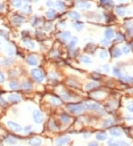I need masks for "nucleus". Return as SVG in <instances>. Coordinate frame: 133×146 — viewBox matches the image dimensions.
I'll return each instance as SVG.
<instances>
[{
	"label": "nucleus",
	"instance_id": "1",
	"mask_svg": "<svg viewBox=\"0 0 133 146\" xmlns=\"http://www.w3.org/2000/svg\"><path fill=\"white\" fill-rule=\"evenodd\" d=\"M66 109L74 114H80L83 111V110H84V106L81 104L70 103L66 105Z\"/></svg>",
	"mask_w": 133,
	"mask_h": 146
},
{
	"label": "nucleus",
	"instance_id": "2",
	"mask_svg": "<svg viewBox=\"0 0 133 146\" xmlns=\"http://www.w3.org/2000/svg\"><path fill=\"white\" fill-rule=\"evenodd\" d=\"M84 109H87L88 110H96V111H100L101 110V107L100 106L99 104L92 102V101H86L83 104Z\"/></svg>",
	"mask_w": 133,
	"mask_h": 146
},
{
	"label": "nucleus",
	"instance_id": "3",
	"mask_svg": "<svg viewBox=\"0 0 133 146\" xmlns=\"http://www.w3.org/2000/svg\"><path fill=\"white\" fill-rule=\"evenodd\" d=\"M31 75L32 77L38 82H42L44 80V75L42 72L37 68H34L31 70Z\"/></svg>",
	"mask_w": 133,
	"mask_h": 146
},
{
	"label": "nucleus",
	"instance_id": "4",
	"mask_svg": "<svg viewBox=\"0 0 133 146\" xmlns=\"http://www.w3.org/2000/svg\"><path fill=\"white\" fill-rule=\"evenodd\" d=\"M33 118L36 123L40 124L44 120V115L41 111L38 110H34L33 111Z\"/></svg>",
	"mask_w": 133,
	"mask_h": 146
},
{
	"label": "nucleus",
	"instance_id": "5",
	"mask_svg": "<svg viewBox=\"0 0 133 146\" xmlns=\"http://www.w3.org/2000/svg\"><path fill=\"white\" fill-rule=\"evenodd\" d=\"M8 126L9 128H10L11 130L15 131V132H20L22 130V128L20 125H19L18 123H16L13 121H8L7 122Z\"/></svg>",
	"mask_w": 133,
	"mask_h": 146
},
{
	"label": "nucleus",
	"instance_id": "6",
	"mask_svg": "<svg viewBox=\"0 0 133 146\" xmlns=\"http://www.w3.org/2000/svg\"><path fill=\"white\" fill-rule=\"evenodd\" d=\"M70 138L69 137H58L55 140V146H63L66 145L69 141Z\"/></svg>",
	"mask_w": 133,
	"mask_h": 146
},
{
	"label": "nucleus",
	"instance_id": "7",
	"mask_svg": "<svg viewBox=\"0 0 133 146\" xmlns=\"http://www.w3.org/2000/svg\"><path fill=\"white\" fill-rule=\"evenodd\" d=\"M92 6V4L85 1H79L77 3V8L79 9H90Z\"/></svg>",
	"mask_w": 133,
	"mask_h": 146
},
{
	"label": "nucleus",
	"instance_id": "8",
	"mask_svg": "<svg viewBox=\"0 0 133 146\" xmlns=\"http://www.w3.org/2000/svg\"><path fill=\"white\" fill-rule=\"evenodd\" d=\"M42 139L38 137H33L28 141V143L31 146H40L42 145Z\"/></svg>",
	"mask_w": 133,
	"mask_h": 146
},
{
	"label": "nucleus",
	"instance_id": "9",
	"mask_svg": "<svg viewBox=\"0 0 133 146\" xmlns=\"http://www.w3.org/2000/svg\"><path fill=\"white\" fill-rule=\"evenodd\" d=\"M8 100L11 103H19L21 101V97L16 94H11L8 97Z\"/></svg>",
	"mask_w": 133,
	"mask_h": 146
},
{
	"label": "nucleus",
	"instance_id": "10",
	"mask_svg": "<svg viewBox=\"0 0 133 146\" xmlns=\"http://www.w3.org/2000/svg\"><path fill=\"white\" fill-rule=\"evenodd\" d=\"M5 48H6V52L8 53V55L10 56H13L15 54V47H13V45L12 44L8 43L5 46Z\"/></svg>",
	"mask_w": 133,
	"mask_h": 146
},
{
	"label": "nucleus",
	"instance_id": "11",
	"mask_svg": "<svg viewBox=\"0 0 133 146\" xmlns=\"http://www.w3.org/2000/svg\"><path fill=\"white\" fill-rule=\"evenodd\" d=\"M49 102L51 105H56V106L61 105L62 104V101L61 100L60 98H58L57 97H51L49 99Z\"/></svg>",
	"mask_w": 133,
	"mask_h": 146
},
{
	"label": "nucleus",
	"instance_id": "12",
	"mask_svg": "<svg viewBox=\"0 0 133 146\" xmlns=\"http://www.w3.org/2000/svg\"><path fill=\"white\" fill-rule=\"evenodd\" d=\"M27 64L31 65V66H36L38 64V61L37 58L34 55L28 56L27 58Z\"/></svg>",
	"mask_w": 133,
	"mask_h": 146
},
{
	"label": "nucleus",
	"instance_id": "13",
	"mask_svg": "<svg viewBox=\"0 0 133 146\" xmlns=\"http://www.w3.org/2000/svg\"><path fill=\"white\" fill-rule=\"evenodd\" d=\"M12 21H13L14 24H16V25H20L21 23H23L24 19L22 18L21 16H19V15H16V16H13V17Z\"/></svg>",
	"mask_w": 133,
	"mask_h": 146
},
{
	"label": "nucleus",
	"instance_id": "14",
	"mask_svg": "<svg viewBox=\"0 0 133 146\" xmlns=\"http://www.w3.org/2000/svg\"><path fill=\"white\" fill-rule=\"evenodd\" d=\"M109 134H110L112 136L117 137L121 136L122 132H121V130H120L119 128H112V129H111V130L109 131Z\"/></svg>",
	"mask_w": 133,
	"mask_h": 146
},
{
	"label": "nucleus",
	"instance_id": "15",
	"mask_svg": "<svg viewBox=\"0 0 133 146\" xmlns=\"http://www.w3.org/2000/svg\"><path fill=\"white\" fill-rule=\"evenodd\" d=\"M23 44L27 48H29V49H34L36 47V44L35 43L30 41V40H28V39H25V40L23 41Z\"/></svg>",
	"mask_w": 133,
	"mask_h": 146
},
{
	"label": "nucleus",
	"instance_id": "16",
	"mask_svg": "<svg viewBox=\"0 0 133 146\" xmlns=\"http://www.w3.org/2000/svg\"><path fill=\"white\" fill-rule=\"evenodd\" d=\"M68 16L70 19H73V20H79L80 19V14L74 10L70 11V12L68 13Z\"/></svg>",
	"mask_w": 133,
	"mask_h": 146
},
{
	"label": "nucleus",
	"instance_id": "17",
	"mask_svg": "<svg viewBox=\"0 0 133 146\" xmlns=\"http://www.w3.org/2000/svg\"><path fill=\"white\" fill-rule=\"evenodd\" d=\"M104 34H105V37H106L107 39H111L114 36V32L112 30V29L109 28V29H107L106 30H105Z\"/></svg>",
	"mask_w": 133,
	"mask_h": 146
},
{
	"label": "nucleus",
	"instance_id": "18",
	"mask_svg": "<svg viewBox=\"0 0 133 146\" xmlns=\"http://www.w3.org/2000/svg\"><path fill=\"white\" fill-rule=\"evenodd\" d=\"M80 61L84 64H92V59L87 55H81L80 57Z\"/></svg>",
	"mask_w": 133,
	"mask_h": 146
},
{
	"label": "nucleus",
	"instance_id": "19",
	"mask_svg": "<svg viewBox=\"0 0 133 146\" xmlns=\"http://www.w3.org/2000/svg\"><path fill=\"white\" fill-rule=\"evenodd\" d=\"M4 141H5V142L9 144V145H16V143H17V139L13 137H10V136L6 137V139H4Z\"/></svg>",
	"mask_w": 133,
	"mask_h": 146
},
{
	"label": "nucleus",
	"instance_id": "20",
	"mask_svg": "<svg viewBox=\"0 0 133 146\" xmlns=\"http://www.w3.org/2000/svg\"><path fill=\"white\" fill-rule=\"evenodd\" d=\"M96 137L98 140H100V141H104V140L107 139V134L106 133H103V132H99L96 135Z\"/></svg>",
	"mask_w": 133,
	"mask_h": 146
},
{
	"label": "nucleus",
	"instance_id": "21",
	"mask_svg": "<svg viewBox=\"0 0 133 146\" xmlns=\"http://www.w3.org/2000/svg\"><path fill=\"white\" fill-rule=\"evenodd\" d=\"M98 86V83L97 82H95V81H92V82H90L87 84V86L85 87V89L87 90H90V89H92L94 88H96Z\"/></svg>",
	"mask_w": 133,
	"mask_h": 146
},
{
	"label": "nucleus",
	"instance_id": "22",
	"mask_svg": "<svg viewBox=\"0 0 133 146\" xmlns=\"http://www.w3.org/2000/svg\"><path fill=\"white\" fill-rule=\"evenodd\" d=\"M46 16H47V17L48 19H53L55 17V10L54 9H52V8L49 9L47 11Z\"/></svg>",
	"mask_w": 133,
	"mask_h": 146
},
{
	"label": "nucleus",
	"instance_id": "23",
	"mask_svg": "<svg viewBox=\"0 0 133 146\" xmlns=\"http://www.w3.org/2000/svg\"><path fill=\"white\" fill-rule=\"evenodd\" d=\"M21 88L25 90H30V89H32V85L30 82L25 81L21 84Z\"/></svg>",
	"mask_w": 133,
	"mask_h": 146
},
{
	"label": "nucleus",
	"instance_id": "24",
	"mask_svg": "<svg viewBox=\"0 0 133 146\" xmlns=\"http://www.w3.org/2000/svg\"><path fill=\"white\" fill-rule=\"evenodd\" d=\"M71 36V33L69 32V31H65V32H63L62 34L60 35V37L62 38L63 40L64 41H66L68 40V39L70 38Z\"/></svg>",
	"mask_w": 133,
	"mask_h": 146
},
{
	"label": "nucleus",
	"instance_id": "25",
	"mask_svg": "<svg viewBox=\"0 0 133 146\" xmlns=\"http://www.w3.org/2000/svg\"><path fill=\"white\" fill-rule=\"evenodd\" d=\"M61 120H62L64 123H65V124H68V123L70 122V117L66 115V114H62V116H61Z\"/></svg>",
	"mask_w": 133,
	"mask_h": 146
},
{
	"label": "nucleus",
	"instance_id": "26",
	"mask_svg": "<svg viewBox=\"0 0 133 146\" xmlns=\"http://www.w3.org/2000/svg\"><path fill=\"white\" fill-rule=\"evenodd\" d=\"M112 125H113V120L112 119H107L103 122L102 127L103 128H107V127H109V126H112Z\"/></svg>",
	"mask_w": 133,
	"mask_h": 146
},
{
	"label": "nucleus",
	"instance_id": "27",
	"mask_svg": "<svg viewBox=\"0 0 133 146\" xmlns=\"http://www.w3.org/2000/svg\"><path fill=\"white\" fill-rule=\"evenodd\" d=\"M21 0H11L12 5L16 8H19L21 6Z\"/></svg>",
	"mask_w": 133,
	"mask_h": 146
},
{
	"label": "nucleus",
	"instance_id": "28",
	"mask_svg": "<svg viewBox=\"0 0 133 146\" xmlns=\"http://www.w3.org/2000/svg\"><path fill=\"white\" fill-rule=\"evenodd\" d=\"M77 42H78V38H77V37L72 38V39L70 40V43H69V44H68L69 47H70V48L74 47L76 45Z\"/></svg>",
	"mask_w": 133,
	"mask_h": 146
},
{
	"label": "nucleus",
	"instance_id": "29",
	"mask_svg": "<svg viewBox=\"0 0 133 146\" xmlns=\"http://www.w3.org/2000/svg\"><path fill=\"white\" fill-rule=\"evenodd\" d=\"M73 25V27L75 28V29L79 30V31L83 29V27H84V24L81 23V22H75V23H74Z\"/></svg>",
	"mask_w": 133,
	"mask_h": 146
},
{
	"label": "nucleus",
	"instance_id": "30",
	"mask_svg": "<svg viewBox=\"0 0 133 146\" xmlns=\"http://www.w3.org/2000/svg\"><path fill=\"white\" fill-rule=\"evenodd\" d=\"M56 7L58 8V9L61 11H62L64 10L65 8V4L62 1H57L56 2Z\"/></svg>",
	"mask_w": 133,
	"mask_h": 146
},
{
	"label": "nucleus",
	"instance_id": "31",
	"mask_svg": "<svg viewBox=\"0 0 133 146\" xmlns=\"http://www.w3.org/2000/svg\"><path fill=\"white\" fill-rule=\"evenodd\" d=\"M115 12L119 16H124L126 13V10L123 8H117L115 9Z\"/></svg>",
	"mask_w": 133,
	"mask_h": 146
},
{
	"label": "nucleus",
	"instance_id": "32",
	"mask_svg": "<svg viewBox=\"0 0 133 146\" xmlns=\"http://www.w3.org/2000/svg\"><path fill=\"white\" fill-rule=\"evenodd\" d=\"M9 87L11 89H17L19 87V86L18 83H16L15 81H11L9 83Z\"/></svg>",
	"mask_w": 133,
	"mask_h": 146
},
{
	"label": "nucleus",
	"instance_id": "33",
	"mask_svg": "<svg viewBox=\"0 0 133 146\" xmlns=\"http://www.w3.org/2000/svg\"><path fill=\"white\" fill-rule=\"evenodd\" d=\"M112 55L115 58H118L119 56L121 55V51L118 49V48H115L114 50H113V53H112Z\"/></svg>",
	"mask_w": 133,
	"mask_h": 146
},
{
	"label": "nucleus",
	"instance_id": "34",
	"mask_svg": "<svg viewBox=\"0 0 133 146\" xmlns=\"http://www.w3.org/2000/svg\"><path fill=\"white\" fill-rule=\"evenodd\" d=\"M60 94H61V96H62L64 100H70V96H69V94H68V93L66 92V91L63 90L62 92H60Z\"/></svg>",
	"mask_w": 133,
	"mask_h": 146
},
{
	"label": "nucleus",
	"instance_id": "35",
	"mask_svg": "<svg viewBox=\"0 0 133 146\" xmlns=\"http://www.w3.org/2000/svg\"><path fill=\"white\" fill-rule=\"evenodd\" d=\"M100 58H102V59H104V58H106L107 57V55H108V53L107 50H105V49H103L101 50V52H100Z\"/></svg>",
	"mask_w": 133,
	"mask_h": 146
},
{
	"label": "nucleus",
	"instance_id": "36",
	"mask_svg": "<svg viewBox=\"0 0 133 146\" xmlns=\"http://www.w3.org/2000/svg\"><path fill=\"white\" fill-rule=\"evenodd\" d=\"M104 94L101 92H94L92 94V97H96V98H101L104 96Z\"/></svg>",
	"mask_w": 133,
	"mask_h": 146
},
{
	"label": "nucleus",
	"instance_id": "37",
	"mask_svg": "<svg viewBox=\"0 0 133 146\" xmlns=\"http://www.w3.org/2000/svg\"><path fill=\"white\" fill-rule=\"evenodd\" d=\"M0 64L3 66H8L10 64V58H4V60H2L0 61Z\"/></svg>",
	"mask_w": 133,
	"mask_h": 146
},
{
	"label": "nucleus",
	"instance_id": "38",
	"mask_svg": "<svg viewBox=\"0 0 133 146\" xmlns=\"http://www.w3.org/2000/svg\"><path fill=\"white\" fill-rule=\"evenodd\" d=\"M22 11H23L24 13H28L30 11V6L28 4H25V6L22 8Z\"/></svg>",
	"mask_w": 133,
	"mask_h": 146
},
{
	"label": "nucleus",
	"instance_id": "39",
	"mask_svg": "<svg viewBox=\"0 0 133 146\" xmlns=\"http://www.w3.org/2000/svg\"><path fill=\"white\" fill-rule=\"evenodd\" d=\"M122 51H123V53L124 54H127L130 52V48L128 46H124V47H123V48H122Z\"/></svg>",
	"mask_w": 133,
	"mask_h": 146
},
{
	"label": "nucleus",
	"instance_id": "40",
	"mask_svg": "<svg viewBox=\"0 0 133 146\" xmlns=\"http://www.w3.org/2000/svg\"><path fill=\"white\" fill-rule=\"evenodd\" d=\"M0 36H2L4 38H7L8 37V32L5 30H0Z\"/></svg>",
	"mask_w": 133,
	"mask_h": 146
},
{
	"label": "nucleus",
	"instance_id": "41",
	"mask_svg": "<svg viewBox=\"0 0 133 146\" xmlns=\"http://www.w3.org/2000/svg\"><path fill=\"white\" fill-rule=\"evenodd\" d=\"M113 72H114V74H115L116 76L121 77V73H120L118 69H117V68H113Z\"/></svg>",
	"mask_w": 133,
	"mask_h": 146
},
{
	"label": "nucleus",
	"instance_id": "42",
	"mask_svg": "<svg viewBox=\"0 0 133 146\" xmlns=\"http://www.w3.org/2000/svg\"><path fill=\"white\" fill-rule=\"evenodd\" d=\"M121 78H122V80H123V81H126V82H130V81H132L133 80L132 78L130 77H122Z\"/></svg>",
	"mask_w": 133,
	"mask_h": 146
},
{
	"label": "nucleus",
	"instance_id": "43",
	"mask_svg": "<svg viewBox=\"0 0 133 146\" xmlns=\"http://www.w3.org/2000/svg\"><path fill=\"white\" fill-rule=\"evenodd\" d=\"M101 44L103 46H107L108 44H109V41H108V39H104V40L101 41Z\"/></svg>",
	"mask_w": 133,
	"mask_h": 146
},
{
	"label": "nucleus",
	"instance_id": "44",
	"mask_svg": "<svg viewBox=\"0 0 133 146\" xmlns=\"http://www.w3.org/2000/svg\"><path fill=\"white\" fill-rule=\"evenodd\" d=\"M4 75L2 72H0V83H4Z\"/></svg>",
	"mask_w": 133,
	"mask_h": 146
},
{
	"label": "nucleus",
	"instance_id": "45",
	"mask_svg": "<svg viewBox=\"0 0 133 146\" xmlns=\"http://www.w3.org/2000/svg\"><path fill=\"white\" fill-rule=\"evenodd\" d=\"M0 104L1 105H5L6 104V101L4 100V99L2 97H0Z\"/></svg>",
	"mask_w": 133,
	"mask_h": 146
},
{
	"label": "nucleus",
	"instance_id": "46",
	"mask_svg": "<svg viewBox=\"0 0 133 146\" xmlns=\"http://www.w3.org/2000/svg\"><path fill=\"white\" fill-rule=\"evenodd\" d=\"M117 40H119V41H123L124 40V36L121 35V34H118L117 35Z\"/></svg>",
	"mask_w": 133,
	"mask_h": 146
},
{
	"label": "nucleus",
	"instance_id": "47",
	"mask_svg": "<svg viewBox=\"0 0 133 146\" xmlns=\"http://www.w3.org/2000/svg\"><path fill=\"white\" fill-rule=\"evenodd\" d=\"M88 146H98V145L96 142H90L88 144Z\"/></svg>",
	"mask_w": 133,
	"mask_h": 146
},
{
	"label": "nucleus",
	"instance_id": "48",
	"mask_svg": "<svg viewBox=\"0 0 133 146\" xmlns=\"http://www.w3.org/2000/svg\"><path fill=\"white\" fill-rule=\"evenodd\" d=\"M118 146H129V145L124 142H119V145Z\"/></svg>",
	"mask_w": 133,
	"mask_h": 146
},
{
	"label": "nucleus",
	"instance_id": "49",
	"mask_svg": "<svg viewBox=\"0 0 133 146\" xmlns=\"http://www.w3.org/2000/svg\"><path fill=\"white\" fill-rule=\"evenodd\" d=\"M31 129V127L30 126H27V127H25V131H26V132H27V131H30Z\"/></svg>",
	"mask_w": 133,
	"mask_h": 146
},
{
	"label": "nucleus",
	"instance_id": "50",
	"mask_svg": "<svg viewBox=\"0 0 133 146\" xmlns=\"http://www.w3.org/2000/svg\"><path fill=\"white\" fill-rule=\"evenodd\" d=\"M47 4L48 5V6H53V2H51L50 1H48V2H47Z\"/></svg>",
	"mask_w": 133,
	"mask_h": 146
},
{
	"label": "nucleus",
	"instance_id": "51",
	"mask_svg": "<svg viewBox=\"0 0 133 146\" xmlns=\"http://www.w3.org/2000/svg\"><path fill=\"white\" fill-rule=\"evenodd\" d=\"M129 33H130L131 35L133 34V27H132L129 28Z\"/></svg>",
	"mask_w": 133,
	"mask_h": 146
},
{
	"label": "nucleus",
	"instance_id": "52",
	"mask_svg": "<svg viewBox=\"0 0 133 146\" xmlns=\"http://www.w3.org/2000/svg\"><path fill=\"white\" fill-rule=\"evenodd\" d=\"M0 10H3V5L1 2H0Z\"/></svg>",
	"mask_w": 133,
	"mask_h": 146
},
{
	"label": "nucleus",
	"instance_id": "53",
	"mask_svg": "<svg viewBox=\"0 0 133 146\" xmlns=\"http://www.w3.org/2000/svg\"><path fill=\"white\" fill-rule=\"evenodd\" d=\"M2 41H1V40H0V50H1L2 49Z\"/></svg>",
	"mask_w": 133,
	"mask_h": 146
},
{
	"label": "nucleus",
	"instance_id": "54",
	"mask_svg": "<svg viewBox=\"0 0 133 146\" xmlns=\"http://www.w3.org/2000/svg\"><path fill=\"white\" fill-rule=\"evenodd\" d=\"M100 1H101V3H104V2H106L107 0H100Z\"/></svg>",
	"mask_w": 133,
	"mask_h": 146
}]
</instances>
